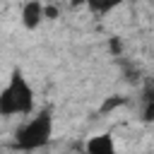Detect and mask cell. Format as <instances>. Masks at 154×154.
<instances>
[{
    "label": "cell",
    "instance_id": "cell-6",
    "mask_svg": "<svg viewBox=\"0 0 154 154\" xmlns=\"http://www.w3.org/2000/svg\"><path fill=\"white\" fill-rule=\"evenodd\" d=\"M125 103H128L125 96H120V94H111V96H106L103 103L99 106V113L106 116V113H111V111H116V108H120V106H125Z\"/></svg>",
    "mask_w": 154,
    "mask_h": 154
},
{
    "label": "cell",
    "instance_id": "cell-1",
    "mask_svg": "<svg viewBox=\"0 0 154 154\" xmlns=\"http://www.w3.org/2000/svg\"><path fill=\"white\" fill-rule=\"evenodd\" d=\"M34 89L31 82L26 79L22 67H14L10 72L7 84L0 89V116L12 118V116H31L34 113Z\"/></svg>",
    "mask_w": 154,
    "mask_h": 154
},
{
    "label": "cell",
    "instance_id": "cell-2",
    "mask_svg": "<svg viewBox=\"0 0 154 154\" xmlns=\"http://www.w3.org/2000/svg\"><path fill=\"white\" fill-rule=\"evenodd\" d=\"M51 140H53V111L46 106L31 113V118L14 130L12 147L19 152H38V149H46Z\"/></svg>",
    "mask_w": 154,
    "mask_h": 154
},
{
    "label": "cell",
    "instance_id": "cell-4",
    "mask_svg": "<svg viewBox=\"0 0 154 154\" xmlns=\"http://www.w3.org/2000/svg\"><path fill=\"white\" fill-rule=\"evenodd\" d=\"M84 154H118L116 149V142L111 137V132H99V135H91L84 144Z\"/></svg>",
    "mask_w": 154,
    "mask_h": 154
},
{
    "label": "cell",
    "instance_id": "cell-5",
    "mask_svg": "<svg viewBox=\"0 0 154 154\" xmlns=\"http://www.w3.org/2000/svg\"><path fill=\"white\" fill-rule=\"evenodd\" d=\"M123 2H128V0H84V5H87L94 14H108L111 10L120 7Z\"/></svg>",
    "mask_w": 154,
    "mask_h": 154
},
{
    "label": "cell",
    "instance_id": "cell-3",
    "mask_svg": "<svg viewBox=\"0 0 154 154\" xmlns=\"http://www.w3.org/2000/svg\"><path fill=\"white\" fill-rule=\"evenodd\" d=\"M19 19H22V26H24L26 31L38 29V26L46 22V17H43V2H41V0H26V2L22 5Z\"/></svg>",
    "mask_w": 154,
    "mask_h": 154
},
{
    "label": "cell",
    "instance_id": "cell-8",
    "mask_svg": "<svg viewBox=\"0 0 154 154\" xmlns=\"http://www.w3.org/2000/svg\"><path fill=\"white\" fill-rule=\"evenodd\" d=\"M58 14H60V10H58L55 5H43V17H46V19H55Z\"/></svg>",
    "mask_w": 154,
    "mask_h": 154
},
{
    "label": "cell",
    "instance_id": "cell-7",
    "mask_svg": "<svg viewBox=\"0 0 154 154\" xmlns=\"http://www.w3.org/2000/svg\"><path fill=\"white\" fill-rule=\"evenodd\" d=\"M108 51H111V55L120 58V55H123V41H120L118 36H111V38H108Z\"/></svg>",
    "mask_w": 154,
    "mask_h": 154
},
{
    "label": "cell",
    "instance_id": "cell-9",
    "mask_svg": "<svg viewBox=\"0 0 154 154\" xmlns=\"http://www.w3.org/2000/svg\"><path fill=\"white\" fill-rule=\"evenodd\" d=\"M70 5L72 7H79V5H84V0H70Z\"/></svg>",
    "mask_w": 154,
    "mask_h": 154
}]
</instances>
